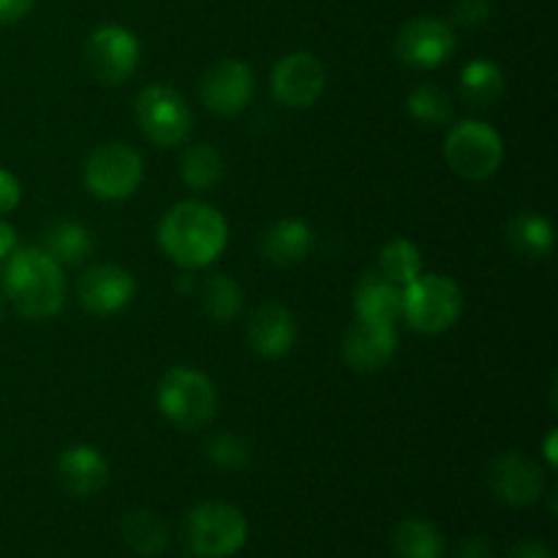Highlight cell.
Listing matches in <instances>:
<instances>
[{"label": "cell", "instance_id": "obj_9", "mask_svg": "<svg viewBox=\"0 0 558 558\" xmlns=\"http://www.w3.org/2000/svg\"><path fill=\"white\" fill-rule=\"evenodd\" d=\"M85 63L93 80L104 85H120L134 74L140 63V41L120 25H104L90 33L85 44Z\"/></svg>", "mask_w": 558, "mask_h": 558}, {"label": "cell", "instance_id": "obj_16", "mask_svg": "<svg viewBox=\"0 0 558 558\" xmlns=\"http://www.w3.org/2000/svg\"><path fill=\"white\" fill-rule=\"evenodd\" d=\"M245 332H248V343L262 357H283L294 347L298 322L287 305L265 303L251 314Z\"/></svg>", "mask_w": 558, "mask_h": 558}, {"label": "cell", "instance_id": "obj_33", "mask_svg": "<svg viewBox=\"0 0 558 558\" xmlns=\"http://www.w3.org/2000/svg\"><path fill=\"white\" fill-rule=\"evenodd\" d=\"M456 558H494V548L485 537H469L458 545Z\"/></svg>", "mask_w": 558, "mask_h": 558}, {"label": "cell", "instance_id": "obj_26", "mask_svg": "<svg viewBox=\"0 0 558 558\" xmlns=\"http://www.w3.org/2000/svg\"><path fill=\"white\" fill-rule=\"evenodd\" d=\"M379 267H381V276L387 278L390 283H401V287H407L409 281H414V278L423 272V254H420L417 245L412 243V240H390V243L381 248V256H379Z\"/></svg>", "mask_w": 558, "mask_h": 558}, {"label": "cell", "instance_id": "obj_5", "mask_svg": "<svg viewBox=\"0 0 558 558\" xmlns=\"http://www.w3.org/2000/svg\"><path fill=\"white\" fill-rule=\"evenodd\" d=\"M445 161L463 180H485L499 172L505 142L494 125L483 120H461L445 140Z\"/></svg>", "mask_w": 558, "mask_h": 558}, {"label": "cell", "instance_id": "obj_13", "mask_svg": "<svg viewBox=\"0 0 558 558\" xmlns=\"http://www.w3.org/2000/svg\"><path fill=\"white\" fill-rule=\"evenodd\" d=\"M202 104L210 112L229 118V114L243 112L254 96V71L243 63V60H218L199 85Z\"/></svg>", "mask_w": 558, "mask_h": 558}, {"label": "cell", "instance_id": "obj_1", "mask_svg": "<svg viewBox=\"0 0 558 558\" xmlns=\"http://www.w3.org/2000/svg\"><path fill=\"white\" fill-rule=\"evenodd\" d=\"M229 240L227 218L207 202H178L158 223V243L174 265L199 270L223 254Z\"/></svg>", "mask_w": 558, "mask_h": 558}, {"label": "cell", "instance_id": "obj_22", "mask_svg": "<svg viewBox=\"0 0 558 558\" xmlns=\"http://www.w3.org/2000/svg\"><path fill=\"white\" fill-rule=\"evenodd\" d=\"M392 548L398 558H441L445 556V537L434 523L423 518H409L396 526Z\"/></svg>", "mask_w": 558, "mask_h": 558}, {"label": "cell", "instance_id": "obj_34", "mask_svg": "<svg viewBox=\"0 0 558 558\" xmlns=\"http://www.w3.org/2000/svg\"><path fill=\"white\" fill-rule=\"evenodd\" d=\"M485 14H488V0H463L458 5V20L463 25H477V22L485 20Z\"/></svg>", "mask_w": 558, "mask_h": 558}, {"label": "cell", "instance_id": "obj_14", "mask_svg": "<svg viewBox=\"0 0 558 558\" xmlns=\"http://www.w3.org/2000/svg\"><path fill=\"white\" fill-rule=\"evenodd\" d=\"M398 336L396 325H381V322L357 319L347 330L341 343L343 360L357 374H374L381 371L396 357Z\"/></svg>", "mask_w": 558, "mask_h": 558}, {"label": "cell", "instance_id": "obj_17", "mask_svg": "<svg viewBox=\"0 0 558 558\" xmlns=\"http://www.w3.org/2000/svg\"><path fill=\"white\" fill-rule=\"evenodd\" d=\"M109 469L101 452L90 445H74L58 458V480L71 496H87L98 494L107 485Z\"/></svg>", "mask_w": 558, "mask_h": 558}, {"label": "cell", "instance_id": "obj_15", "mask_svg": "<svg viewBox=\"0 0 558 558\" xmlns=\"http://www.w3.org/2000/svg\"><path fill=\"white\" fill-rule=\"evenodd\" d=\"M76 294H80V303L90 314L109 316L123 311L134 300L136 281L123 267L96 265L82 272L80 283H76Z\"/></svg>", "mask_w": 558, "mask_h": 558}, {"label": "cell", "instance_id": "obj_6", "mask_svg": "<svg viewBox=\"0 0 558 558\" xmlns=\"http://www.w3.org/2000/svg\"><path fill=\"white\" fill-rule=\"evenodd\" d=\"M248 539V523L227 501H205L189 515V545L199 558H229Z\"/></svg>", "mask_w": 558, "mask_h": 558}, {"label": "cell", "instance_id": "obj_4", "mask_svg": "<svg viewBox=\"0 0 558 558\" xmlns=\"http://www.w3.org/2000/svg\"><path fill=\"white\" fill-rule=\"evenodd\" d=\"M158 409L178 428L199 430L216 417L218 392L202 371L178 365L158 385Z\"/></svg>", "mask_w": 558, "mask_h": 558}, {"label": "cell", "instance_id": "obj_19", "mask_svg": "<svg viewBox=\"0 0 558 558\" xmlns=\"http://www.w3.org/2000/svg\"><path fill=\"white\" fill-rule=\"evenodd\" d=\"M354 316L365 322L396 325L401 319V289L385 276H368L354 292Z\"/></svg>", "mask_w": 558, "mask_h": 558}, {"label": "cell", "instance_id": "obj_32", "mask_svg": "<svg viewBox=\"0 0 558 558\" xmlns=\"http://www.w3.org/2000/svg\"><path fill=\"white\" fill-rule=\"evenodd\" d=\"M36 0H0V25H14L31 14Z\"/></svg>", "mask_w": 558, "mask_h": 558}, {"label": "cell", "instance_id": "obj_12", "mask_svg": "<svg viewBox=\"0 0 558 558\" xmlns=\"http://www.w3.org/2000/svg\"><path fill=\"white\" fill-rule=\"evenodd\" d=\"M488 488L510 507H532L543 499V469L523 452H501L488 466Z\"/></svg>", "mask_w": 558, "mask_h": 558}, {"label": "cell", "instance_id": "obj_30", "mask_svg": "<svg viewBox=\"0 0 558 558\" xmlns=\"http://www.w3.org/2000/svg\"><path fill=\"white\" fill-rule=\"evenodd\" d=\"M22 199V185L9 169L0 167V213H11Z\"/></svg>", "mask_w": 558, "mask_h": 558}, {"label": "cell", "instance_id": "obj_11", "mask_svg": "<svg viewBox=\"0 0 558 558\" xmlns=\"http://www.w3.org/2000/svg\"><path fill=\"white\" fill-rule=\"evenodd\" d=\"M272 96L292 109H308L325 93L327 71L311 52H289L272 69Z\"/></svg>", "mask_w": 558, "mask_h": 558}, {"label": "cell", "instance_id": "obj_3", "mask_svg": "<svg viewBox=\"0 0 558 558\" xmlns=\"http://www.w3.org/2000/svg\"><path fill=\"white\" fill-rule=\"evenodd\" d=\"M463 311V294L452 278L439 272H420L401 292V316L409 327L425 336L450 330Z\"/></svg>", "mask_w": 558, "mask_h": 558}, {"label": "cell", "instance_id": "obj_25", "mask_svg": "<svg viewBox=\"0 0 558 558\" xmlns=\"http://www.w3.org/2000/svg\"><path fill=\"white\" fill-rule=\"evenodd\" d=\"M202 308L213 322L223 325V322L234 319L243 308V289L229 276L207 278L202 283Z\"/></svg>", "mask_w": 558, "mask_h": 558}, {"label": "cell", "instance_id": "obj_2", "mask_svg": "<svg viewBox=\"0 0 558 558\" xmlns=\"http://www.w3.org/2000/svg\"><path fill=\"white\" fill-rule=\"evenodd\" d=\"M3 289L27 319H52L63 308V270L44 248L11 251L3 267Z\"/></svg>", "mask_w": 558, "mask_h": 558}, {"label": "cell", "instance_id": "obj_31", "mask_svg": "<svg viewBox=\"0 0 558 558\" xmlns=\"http://www.w3.org/2000/svg\"><path fill=\"white\" fill-rule=\"evenodd\" d=\"M510 558H556V556L554 550H550V545H545L543 539L526 537L521 539V543L512 545Z\"/></svg>", "mask_w": 558, "mask_h": 558}, {"label": "cell", "instance_id": "obj_29", "mask_svg": "<svg viewBox=\"0 0 558 558\" xmlns=\"http://www.w3.org/2000/svg\"><path fill=\"white\" fill-rule=\"evenodd\" d=\"M207 458L221 469H243L251 461V450L240 436L216 434L207 441Z\"/></svg>", "mask_w": 558, "mask_h": 558}, {"label": "cell", "instance_id": "obj_21", "mask_svg": "<svg viewBox=\"0 0 558 558\" xmlns=\"http://www.w3.org/2000/svg\"><path fill=\"white\" fill-rule=\"evenodd\" d=\"M461 93L469 107L490 109L505 96V74L494 60H472L461 71Z\"/></svg>", "mask_w": 558, "mask_h": 558}, {"label": "cell", "instance_id": "obj_18", "mask_svg": "<svg viewBox=\"0 0 558 558\" xmlns=\"http://www.w3.org/2000/svg\"><path fill=\"white\" fill-rule=\"evenodd\" d=\"M259 248L270 265H300L314 248V232L303 218H281L262 232Z\"/></svg>", "mask_w": 558, "mask_h": 558}, {"label": "cell", "instance_id": "obj_23", "mask_svg": "<svg viewBox=\"0 0 558 558\" xmlns=\"http://www.w3.org/2000/svg\"><path fill=\"white\" fill-rule=\"evenodd\" d=\"M93 232L85 223L63 221L47 232V243L44 251L52 256L58 265H80L93 254Z\"/></svg>", "mask_w": 558, "mask_h": 558}, {"label": "cell", "instance_id": "obj_7", "mask_svg": "<svg viewBox=\"0 0 558 558\" xmlns=\"http://www.w3.org/2000/svg\"><path fill=\"white\" fill-rule=\"evenodd\" d=\"M136 120L153 145L174 147L183 145L194 131V112L174 87L150 85L136 98Z\"/></svg>", "mask_w": 558, "mask_h": 558}, {"label": "cell", "instance_id": "obj_27", "mask_svg": "<svg viewBox=\"0 0 558 558\" xmlns=\"http://www.w3.org/2000/svg\"><path fill=\"white\" fill-rule=\"evenodd\" d=\"M183 183L194 191L213 189L223 178V161L213 145H196L183 156Z\"/></svg>", "mask_w": 558, "mask_h": 558}, {"label": "cell", "instance_id": "obj_35", "mask_svg": "<svg viewBox=\"0 0 558 558\" xmlns=\"http://www.w3.org/2000/svg\"><path fill=\"white\" fill-rule=\"evenodd\" d=\"M14 245H16L14 227H11V223H5L3 218H0V259H5V256L11 254V251H14Z\"/></svg>", "mask_w": 558, "mask_h": 558}, {"label": "cell", "instance_id": "obj_36", "mask_svg": "<svg viewBox=\"0 0 558 558\" xmlns=\"http://www.w3.org/2000/svg\"><path fill=\"white\" fill-rule=\"evenodd\" d=\"M545 458H548L550 466H556V430H550L548 441H545Z\"/></svg>", "mask_w": 558, "mask_h": 558}, {"label": "cell", "instance_id": "obj_8", "mask_svg": "<svg viewBox=\"0 0 558 558\" xmlns=\"http://www.w3.org/2000/svg\"><path fill=\"white\" fill-rule=\"evenodd\" d=\"M142 158L134 147L123 142H109L96 147L85 161V185L93 196L107 202L125 199L142 183Z\"/></svg>", "mask_w": 558, "mask_h": 558}, {"label": "cell", "instance_id": "obj_20", "mask_svg": "<svg viewBox=\"0 0 558 558\" xmlns=\"http://www.w3.org/2000/svg\"><path fill=\"white\" fill-rule=\"evenodd\" d=\"M507 243L523 259H548L554 254V227L537 213H518L507 221Z\"/></svg>", "mask_w": 558, "mask_h": 558}, {"label": "cell", "instance_id": "obj_28", "mask_svg": "<svg viewBox=\"0 0 558 558\" xmlns=\"http://www.w3.org/2000/svg\"><path fill=\"white\" fill-rule=\"evenodd\" d=\"M407 109L425 125H447L452 120L450 96L436 85L414 87L407 98Z\"/></svg>", "mask_w": 558, "mask_h": 558}, {"label": "cell", "instance_id": "obj_10", "mask_svg": "<svg viewBox=\"0 0 558 558\" xmlns=\"http://www.w3.org/2000/svg\"><path fill=\"white\" fill-rule=\"evenodd\" d=\"M456 52V33L439 16H417L398 31L396 54L412 69H439Z\"/></svg>", "mask_w": 558, "mask_h": 558}, {"label": "cell", "instance_id": "obj_24", "mask_svg": "<svg viewBox=\"0 0 558 558\" xmlns=\"http://www.w3.org/2000/svg\"><path fill=\"white\" fill-rule=\"evenodd\" d=\"M123 537L129 548L140 556H158L167 548V523L150 510L131 512L123 521Z\"/></svg>", "mask_w": 558, "mask_h": 558}]
</instances>
